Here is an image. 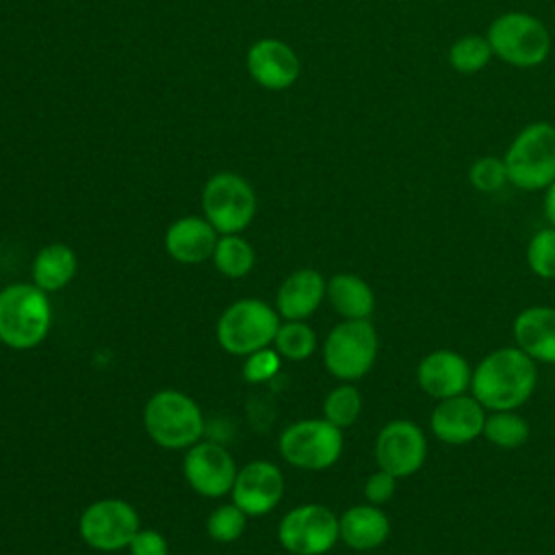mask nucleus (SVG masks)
<instances>
[{"label":"nucleus","instance_id":"1","mask_svg":"<svg viewBox=\"0 0 555 555\" xmlns=\"http://www.w3.org/2000/svg\"><path fill=\"white\" fill-rule=\"evenodd\" d=\"M538 386V362L516 345L499 347L473 366L470 395L488 410H518Z\"/></svg>","mask_w":555,"mask_h":555},{"label":"nucleus","instance_id":"2","mask_svg":"<svg viewBox=\"0 0 555 555\" xmlns=\"http://www.w3.org/2000/svg\"><path fill=\"white\" fill-rule=\"evenodd\" d=\"M52 327L48 293L35 284L15 282L0 291V343L15 351L35 349Z\"/></svg>","mask_w":555,"mask_h":555},{"label":"nucleus","instance_id":"3","mask_svg":"<svg viewBox=\"0 0 555 555\" xmlns=\"http://www.w3.org/2000/svg\"><path fill=\"white\" fill-rule=\"evenodd\" d=\"M143 427L158 447L182 451L202 440L204 414L193 397L176 388H165L147 399Z\"/></svg>","mask_w":555,"mask_h":555},{"label":"nucleus","instance_id":"4","mask_svg":"<svg viewBox=\"0 0 555 555\" xmlns=\"http://www.w3.org/2000/svg\"><path fill=\"white\" fill-rule=\"evenodd\" d=\"M507 180L520 191H546L555 182V126L531 121L512 139L505 156Z\"/></svg>","mask_w":555,"mask_h":555},{"label":"nucleus","instance_id":"5","mask_svg":"<svg viewBox=\"0 0 555 555\" xmlns=\"http://www.w3.org/2000/svg\"><path fill=\"white\" fill-rule=\"evenodd\" d=\"M486 37L492 56L518 69L542 65L553 48L544 22L527 11H505L496 15L488 26Z\"/></svg>","mask_w":555,"mask_h":555},{"label":"nucleus","instance_id":"6","mask_svg":"<svg viewBox=\"0 0 555 555\" xmlns=\"http://www.w3.org/2000/svg\"><path fill=\"white\" fill-rule=\"evenodd\" d=\"M379 336L369 319H343L323 340V364L340 382L362 379L375 364Z\"/></svg>","mask_w":555,"mask_h":555},{"label":"nucleus","instance_id":"7","mask_svg":"<svg viewBox=\"0 0 555 555\" xmlns=\"http://www.w3.org/2000/svg\"><path fill=\"white\" fill-rule=\"evenodd\" d=\"M282 317L264 299L245 297L230 304L217 321V343L232 356H249L271 347Z\"/></svg>","mask_w":555,"mask_h":555},{"label":"nucleus","instance_id":"8","mask_svg":"<svg viewBox=\"0 0 555 555\" xmlns=\"http://www.w3.org/2000/svg\"><path fill=\"white\" fill-rule=\"evenodd\" d=\"M256 191L234 171L212 173L202 189L204 217L219 234H241L256 217Z\"/></svg>","mask_w":555,"mask_h":555},{"label":"nucleus","instance_id":"9","mask_svg":"<svg viewBox=\"0 0 555 555\" xmlns=\"http://www.w3.org/2000/svg\"><path fill=\"white\" fill-rule=\"evenodd\" d=\"M343 429L327 418H301L282 429L280 455L301 470H325L343 455Z\"/></svg>","mask_w":555,"mask_h":555},{"label":"nucleus","instance_id":"10","mask_svg":"<svg viewBox=\"0 0 555 555\" xmlns=\"http://www.w3.org/2000/svg\"><path fill=\"white\" fill-rule=\"evenodd\" d=\"M338 540V516L321 503L297 505L278 525V542L291 555H325Z\"/></svg>","mask_w":555,"mask_h":555},{"label":"nucleus","instance_id":"11","mask_svg":"<svg viewBox=\"0 0 555 555\" xmlns=\"http://www.w3.org/2000/svg\"><path fill=\"white\" fill-rule=\"evenodd\" d=\"M141 529L137 509L121 499H100L89 503L78 518V533L87 546L102 553L128 548Z\"/></svg>","mask_w":555,"mask_h":555},{"label":"nucleus","instance_id":"12","mask_svg":"<svg viewBox=\"0 0 555 555\" xmlns=\"http://www.w3.org/2000/svg\"><path fill=\"white\" fill-rule=\"evenodd\" d=\"M377 468L392 473L397 479L412 477L427 460V438L410 418H392L375 436Z\"/></svg>","mask_w":555,"mask_h":555},{"label":"nucleus","instance_id":"13","mask_svg":"<svg viewBox=\"0 0 555 555\" xmlns=\"http://www.w3.org/2000/svg\"><path fill=\"white\" fill-rule=\"evenodd\" d=\"M236 462L232 453L212 440H199L186 449L182 475L193 492L206 499H221L232 492L236 479Z\"/></svg>","mask_w":555,"mask_h":555},{"label":"nucleus","instance_id":"14","mask_svg":"<svg viewBox=\"0 0 555 555\" xmlns=\"http://www.w3.org/2000/svg\"><path fill=\"white\" fill-rule=\"evenodd\" d=\"M245 67L249 78L267 91H284L293 87L301 74L297 52L275 37L254 41L245 54Z\"/></svg>","mask_w":555,"mask_h":555},{"label":"nucleus","instance_id":"15","mask_svg":"<svg viewBox=\"0 0 555 555\" xmlns=\"http://www.w3.org/2000/svg\"><path fill=\"white\" fill-rule=\"evenodd\" d=\"M284 475L278 464L269 460H254L238 468L232 486V503L247 516H264L278 507L284 496Z\"/></svg>","mask_w":555,"mask_h":555},{"label":"nucleus","instance_id":"16","mask_svg":"<svg viewBox=\"0 0 555 555\" xmlns=\"http://www.w3.org/2000/svg\"><path fill=\"white\" fill-rule=\"evenodd\" d=\"M488 410L468 392L440 399L429 416L434 436L453 447H462L481 436Z\"/></svg>","mask_w":555,"mask_h":555},{"label":"nucleus","instance_id":"17","mask_svg":"<svg viewBox=\"0 0 555 555\" xmlns=\"http://www.w3.org/2000/svg\"><path fill=\"white\" fill-rule=\"evenodd\" d=\"M473 366L453 349H434L421 358L416 366V382L421 390L440 401L470 390Z\"/></svg>","mask_w":555,"mask_h":555},{"label":"nucleus","instance_id":"18","mask_svg":"<svg viewBox=\"0 0 555 555\" xmlns=\"http://www.w3.org/2000/svg\"><path fill=\"white\" fill-rule=\"evenodd\" d=\"M327 280L310 267L295 269L275 293V310L284 321H306L325 299Z\"/></svg>","mask_w":555,"mask_h":555},{"label":"nucleus","instance_id":"19","mask_svg":"<svg viewBox=\"0 0 555 555\" xmlns=\"http://www.w3.org/2000/svg\"><path fill=\"white\" fill-rule=\"evenodd\" d=\"M219 232L202 215L176 219L165 232V251L182 264H197L212 258Z\"/></svg>","mask_w":555,"mask_h":555},{"label":"nucleus","instance_id":"20","mask_svg":"<svg viewBox=\"0 0 555 555\" xmlns=\"http://www.w3.org/2000/svg\"><path fill=\"white\" fill-rule=\"evenodd\" d=\"M514 345L531 360L555 364V308L529 306L514 317L512 323Z\"/></svg>","mask_w":555,"mask_h":555},{"label":"nucleus","instance_id":"21","mask_svg":"<svg viewBox=\"0 0 555 555\" xmlns=\"http://www.w3.org/2000/svg\"><path fill=\"white\" fill-rule=\"evenodd\" d=\"M338 531L340 540L351 551H375L388 540L390 520L379 505L360 503L351 505L338 516Z\"/></svg>","mask_w":555,"mask_h":555},{"label":"nucleus","instance_id":"22","mask_svg":"<svg viewBox=\"0 0 555 555\" xmlns=\"http://www.w3.org/2000/svg\"><path fill=\"white\" fill-rule=\"evenodd\" d=\"M76 271H78V256L65 243L43 245L35 254L33 267H30L33 284L46 291L48 295L65 288L74 280Z\"/></svg>","mask_w":555,"mask_h":555},{"label":"nucleus","instance_id":"23","mask_svg":"<svg viewBox=\"0 0 555 555\" xmlns=\"http://www.w3.org/2000/svg\"><path fill=\"white\" fill-rule=\"evenodd\" d=\"M325 299L343 319H369L375 310V293L356 273H336L327 280Z\"/></svg>","mask_w":555,"mask_h":555},{"label":"nucleus","instance_id":"24","mask_svg":"<svg viewBox=\"0 0 555 555\" xmlns=\"http://www.w3.org/2000/svg\"><path fill=\"white\" fill-rule=\"evenodd\" d=\"M210 260L221 275L238 280L254 269L256 254L251 243L241 234H219Z\"/></svg>","mask_w":555,"mask_h":555},{"label":"nucleus","instance_id":"25","mask_svg":"<svg viewBox=\"0 0 555 555\" xmlns=\"http://www.w3.org/2000/svg\"><path fill=\"white\" fill-rule=\"evenodd\" d=\"M529 421L516 410H494L486 414L481 436L499 449H518L529 440Z\"/></svg>","mask_w":555,"mask_h":555},{"label":"nucleus","instance_id":"26","mask_svg":"<svg viewBox=\"0 0 555 555\" xmlns=\"http://www.w3.org/2000/svg\"><path fill=\"white\" fill-rule=\"evenodd\" d=\"M449 63L457 74L464 76H473L477 72H481L490 59H492V48L488 43L486 35H462L460 39H455L449 48Z\"/></svg>","mask_w":555,"mask_h":555},{"label":"nucleus","instance_id":"27","mask_svg":"<svg viewBox=\"0 0 555 555\" xmlns=\"http://www.w3.org/2000/svg\"><path fill=\"white\" fill-rule=\"evenodd\" d=\"M273 349L282 360H308L317 349V334L306 321H284L275 332Z\"/></svg>","mask_w":555,"mask_h":555},{"label":"nucleus","instance_id":"28","mask_svg":"<svg viewBox=\"0 0 555 555\" xmlns=\"http://www.w3.org/2000/svg\"><path fill=\"white\" fill-rule=\"evenodd\" d=\"M362 414V395L353 386V382H343L332 388L323 399V418L332 425L347 429L351 427Z\"/></svg>","mask_w":555,"mask_h":555},{"label":"nucleus","instance_id":"29","mask_svg":"<svg viewBox=\"0 0 555 555\" xmlns=\"http://www.w3.org/2000/svg\"><path fill=\"white\" fill-rule=\"evenodd\" d=\"M527 267L542 280H555V228L546 225L533 232L527 243Z\"/></svg>","mask_w":555,"mask_h":555},{"label":"nucleus","instance_id":"30","mask_svg":"<svg viewBox=\"0 0 555 555\" xmlns=\"http://www.w3.org/2000/svg\"><path fill=\"white\" fill-rule=\"evenodd\" d=\"M245 527H247V514L236 503H225L215 507L206 520L208 535L221 544L238 540Z\"/></svg>","mask_w":555,"mask_h":555},{"label":"nucleus","instance_id":"31","mask_svg":"<svg viewBox=\"0 0 555 555\" xmlns=\"http://www.w3.org/2000/svg\"><path fill=\"white\" fill-rule=\"evenodd\" d=\"M468 182L475 191H481V193L501 191L505 184H509L505 160L501 156H494V154L479 156L468 167Z\"/></svg>","mask_w":555,"mask_h":555},{"label":"nucleus","instance_id":"32","mask_svg":"<svg viewBox=\"0 0 555 555\" xmlns=\"http://www.w3.org/2000/svg\"><path fill=\"white\" fill-rule=\"evenodd\" d=\"M280 366H282V356L273 347H262L245 356L243 379L249 384H264L278 375Z\"/></svg>","mask_w":555,"mask_h":555},{"label":"nucleus","instance_id":"33","mask_svg":"<svg viewBox=\"0 0 555 555\" xmlns=\"http://www.w3.org/2000/svg\"><path fill=\"white\" fill-rule=\"evenodd\" d=\"M397 477L384 468H377L375 473H371L364 481V499L366 503H373V505H384L388 503L395 492H397Z\"/></svg>","mask_w":555,"mask_h":555},{"label":"nucleus","instance_id":"34","mask_svg":"<svg viewBox=\"0 0 555 555\" xmlns=\"http://www.w3.org/2000/svg\"><path fill=\"white\" fill-rule=\"evenodd\" d=\"M130 555H169L167 538L156 529H139L128 544Z\"/></svg>","mask_w":555,"mask_h":555},{"label":"nucleus","instance_id":"35","mask_svg":"<svg viewBox=\"0 0 555 555\" xmlns=\"http://www.w3.org/2000/svg\"><path fill=\"white\" fill-rule=\"evenodd\" d=\"M544 217L555 228V182L544 191Z\"/></svg>","mask_w":555,"mask_h":555}]
</instances>
